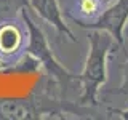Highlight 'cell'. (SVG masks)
<instances>
[{
  "label": "cell",
  "mask_w": 128,
  "mask_h": 120,
  "mask_svg": "<svg viewBox=\"0 0 128 120\" xmlns=\"http://www.w3.org/2000/svg\"><path fill=\"white\" fill-rule=\"evenodd\" d=\"M91 40V53L88 58V64L85 74H83V82H85V96L83 99L94 102L96 90L101 83L106 80V54L112 45V37L104 35L101 32H94L90 35Z\"/></svg>",
  "instance_id": "obj_1"
},
{
  "label": "cell",
  "mask_w": 128,
  "mask_h": 120,
  "mask_svg": "<svg viewBox=\"0 0 128 120\" xmlns=\"http://www.w3.org/2000/svg\"><path fill=\"white\" fill-rule=\"evenodd\" d=\"M128 19V0H118L114 6L104 13L98 19V24H94L99 29H106L110 32V35L122 45V30Z\"/></svg>",
  "instance_id": "obj_2"
},
{
  "label": "cell",
  "mask_w": 128,
  "mask_h": 120,
  "mask_svg": "<svg viewBox=\"0 0 128 120\" xmlns=\"http://www.w3.org/2000/svg\"><path fill=\"white\" fill-rule=\"evenodd\" d=\"M34 3H35V6H37V10L45 16L46 19L54 21V18H53L51 13H56L58 10H56V5H54L53 0H34Z\"/></svg>",
  "instance_id": "obj_3"
},
{
  "label": "cell",
  "mask_w": 128,
  "mask_h": 120,
  "mask_svg": "<svg viewBox=\"0 0 128 120\" xmlns=\"http://www.w3.org/2000/svg\"><path fill=\"white\" fill-rule=\"evenodd\" d=\"M80 8H82V11L85 14H94L98 11V2L96 0H82Z\"/></svg>",
  "instance_id": "obj_4"
},
{
  "label": "cell",
  "mask_w": 128,
  "mask_h": 120,
  "mask_svg": "<svg viewBox=\"0 0 128 120\" xmlns=\"http://www.w3.org/2000/svg\"><path fill=\"white\" fill-rule=\"evenodd\" d=\"M122 93H126L128 94V62H126V67H125V82H123L122 85Z\"/></svg>",
  "instance_id": "obj_5"
},
{
  "label": "cell",
  "mask_w": 128,
  "mask_h": 120,
  "mask_svg": "<svg viewBox=\"0 0 128 120\" xmlns=\"http://www.w3.org/2000/svg\"><path fill=\"white\" fill-rule=\"evenodd\" d=\"M122 117H125V118H128V110H125V112H122Z\"/></svg>",
  "instance_id": "obj_6"
}]
</instances>
